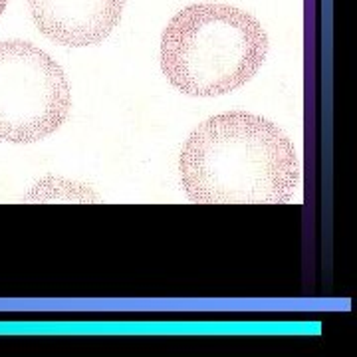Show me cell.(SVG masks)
<instances>
[{"label":"cell","mask_w":357,"mask_h":357,"mask_svg":"<svg viewBox=\"0 0 357 357\" xmlns=\"http://www.w3.org/2000/svg\"><path fill=\"white\" fill-rule=\"evenodd\" d=\"M6 4H8V0H0V16L6 10Z\"/></svg>","instance_id":"5"},{"label":"cell","mask_w":357,"mask_h":357,"mask_svg":"<svg viewBox=\"0 0 357 357\" xmlns=\"http://www.w3.org/2000/svg\"><path fill=\"white\" fill-rule=\"evenodd\" d=\"M268 34L250 13L199 2L177 13L161 36V70L178 91L225 96L256 76L268 56Z\"/></svg>","instance_id":"2"},{"label":"cell","mask_w":357,"mask_h":357,"mask_svg":"<svg viewBox=\"0 0 357 357\" xmlns=\"http://www.w3.org/2000/svg\"><path fill=\"white\" fill-rule=\"evenodd\" d=\"M178 171L187 197L203 204H286L302 181L292 141L248 112L215 115L192 129Z\"/></svg>","instance_id":"1"},{"label":"cell","mask_w":357,"mask_h":357,"mask_svg":"<svg viewBox=\"0 0 357 357\" xmlns=\"http://www.w3.org/2000/svg\"><path fill=\"white\" fill-rule=\"evenodd\" d=\"M28 6L46 38L70 48H86L114 32L126 0H28Z\"/></svg>","instance_id":"4"},{"label":"cell","mask_w":357,"mask_h":357,"mask_svg":"<svg viewBox=\"0 0 357 357\" xmlns=\"http://www.w3.org/2000/svg\"><path fill=\"white\" fill-rule=\"evenodd\" d=\"M70 107V84L56 60L24 40L0 42V139H44L60 129Z\"/></svg>","instance_id":"3"}]
</instances>
